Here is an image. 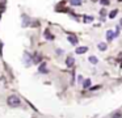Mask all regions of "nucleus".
<instances>
[{"label": "nucleus", "instance_id": "nucleus-1", "mask_svg": "<svg viewBox=\"0 0 122 118\" xmlns=\"http://www.w3.org/2000/svg\"><path fill=\"white\" fill-rule=\"evenodd\" d=\"M7 104L11 108H19L20 104H21V101H20V98L17 96H9L8 98H7Z\"/></svg>", "mask_w": 122, "mask_h": 118}, {"label": "nucleus", "instance_id": "nucleus-2", "mask_svg": "<svg viewBox=\"0 0 122 118\" xmlns=\"http://www.w3.org/2000/svg\"><path fill=\"white\" fill-rule=\"evenodd\" d=\"M67 38H68V41L71 42L72 45H77V37L75 36V34H68Z\"/></svg>", "mask_w": 122, "mask_h": 118}, {"label": "nucleus", "instance_id": "nucleus-3", "mask_svg": "<svg viewBox=\"0 0 122 118\" xmlns=\"http://www.w3.org/2000/svg\"><path fill=\"white\" fill-rule=\"evenodd\" d=\"M114 37H117L114 31H112V30H108V31H106V39H108V41H113Z\"/></svg>", "mask_w": 122, "mask_h": 118}, {"label": "nucleus", "instance_id": "nucleus-4", "mask_svg": "<svg viewBox=\"0 0 122 118\" xmlns=\"http://www.w3.org/2000/svg\"><path fill=\"white\" fill-rule=\"evenodd\" d=\"M66 64L68 66V67H74V64H75L74 58H72V56H67V59H66Z\"/></svg>", "mask_w": 122, "mask_h": 118}, {"label": "nucleus", "instance_id": "nucleus-5", "mask_svg": "<svg viewBox=\"0 0 122 118\" xmlns=\"http://www.w3.org/2000/svg\"><path fill=\"white\" fill-rule=\"evenodd\" d=\"M88 51V47L87 46H81V47H77L76 49V54H84V52Z\"/></svg>", "mask_w": 122, "mask_h": 118}, {"label": "nucleus", "instance_id": "nucleus-6", "mask_svg": "<svg viewBox=\"0 0 122 118\" xmlns=\"http://www.w3.org/2000/svg\"><path fill=\"white\" fill-rule=\"evenodd\" d=\"M41 59H42V56H41L40 54H34V55H33V62H34V63H40Z\"/></svg>", "mask_w": 122, "mask_h": 118}, {"label": "nucleus", "instance_id": "nucleus-7", "mask_svg": "<svg viewBox=\"0 0 122 118\" xmlns=\"http://www.w3.org/2000/svg\"><path fill=\"white\" fill-rule=\"evenodd\" d=\"M83 87H84L85 89L91 88V80H89V79H87V80H84V81H83Z\"/></svg>", "mask_w": 122, "mask_h": 118}, {"label": "nucleus", "instance_id": "nucleus-8", "mask_svg": "<svg viewBox=\"0 0 122 118\" xmlns=\"http://www.w3.org/2000/svg\"><path fill=\"white\" fill-rule=\"evenodd\" d=\"M71 5H74V7H79V5H81V0H71Z\"/></svg>", "mask_w": 122, "mask_h": 118}, {"label": "nucleus", "instance_id": "nucleus-9", "mask_svg": "<svg viewBox=\"0 0 122 118\" xmlns=\"http://www.w3.org/2000/svg\"><path fill=\"white\" fill-rule=\"evenodd\" d=\"M97 47H98V50H101V51H105V50H106V43L101 42V43L97 45Z\"/></svg>", "mask_w": 122, "mask_h": 118}, {"label": "nucleus", "instance_id": "nucleus-10", "mask_svg": "<svg viewBox=\"0 0 122 118\" xmlns=\"http://www.w3.org/2000/svg\"><path fill=\"white\" fill-rule=\"evenodd\" d=\"M88 59H89V62L92 63V64H97V62H98L97 58H96V56H89Z\"/></svg>", "mask_w": 122, "mask_h": 118}, {"label": "nucleus", "instance_id": "nucleus-11", "mask_svg": "<svg viewBox=\"0 0 122 118\" xmlns=\"http://www.w3.org/2000/svg\"><path fill=\"white\" fill-rule=\"evenodd\" d=\"M45 37L47 39H54V36H51V33L49 30H45Z\"/></svg>", "mask_w": 122, "mask_h": 118}, {"label": "nucleus", "instance_id": "nucleus-12", "mask_svg": "<svg viewBox=\"0 0 122 118\" xmlns=\"http://www.w3.org/2000/svg\"><path fill=\"white\" fill-rule=\"evenodd\" d=\"M117 13H118V10L117 9H114V10H112L110 13H109V18H114L117 16Z\"/></svg>", "mask_w": 122, "mask_h": 118}, {"label": "nucleus", "instance_id": "nucleus-13", "mask_svg": "<svg viewBox=\"0 0 122 118\" xmlns=\"http://www.w3.org/2000/svg\"><path fill=\"white\" fill-rule=\"evenodd\" d=\"M112 118H122V113L121 112H116L113 115H112Z\"/></svg>", "mask_w": 122, "mask_h": 118}, {"label": "nucleus", "instance_id": "nucleus-14", "mask_svg": "<svg viewBox=\"0 0 122 118\" xmlns=\"http://www.w3.org/2000/svg\"><path fill=\"white\" fill-rule=\"evenodd\" d=\"M91 21H93L92 16H84V22H91Z\"/></svg>", "mask_w": 122, "mask_h": 118}, {"label": "nucleus", "instance_id": "nucleus-15", "mask_svg": "<svg viewBox=\"0 0 122 118\" xmlns=\"http://www.w3.org/2000/svg\"><path fill=\"white\" fill-rule=\"evenodd\" d=\"M22 18H24V26H26L28 25V22H29V18H28V16H22Z\"/></svg>", "mask_w": 122, "mask_h": 118}, {"label": "nucleus", "instance_id": "nucleus-16", "mask_svg": "<svg viewBox=\"0 0 122 118\" xmlns=\"http://www.w3.org/2000/svg\"><path fill=\"white\" fill-rule=\"evenodd\" d=\"M100 3L102 5H109V3H110V1H109V0H100Z\"/></svg>", "mask_w": 122, "mask_h": 118}, {"label": "nucleus", "instance_id": "nucleus-17", "mask_svg": "<svg viewBox=\"0 0 122 118\" xmlns=\"http://www.w3.org/2000/svg\"><path fill=\"white\" fill-rule=\"evenodd\" d=\"M40 71H41V72H47V70L45 68V64H42V66L40 67Z\"/></svg>", "mask_w": 122, "mask_h": 118}, {"label": "nucleus", "instance_id": "nucleus-18", "mask_svg": "<svg viewBox=\"0 0 122 118\" xmlns=\"http://www.w3.org/2000/svg\"><path fill=\"white\" fill-rule=\"evenodd\" d=\"M98 88H101V85H95V87H92V88H89L91 91H95V89H98Z\"/></svg>", "mask_w": 122, "mask_h": 118}, {"label": "nucleus", "instance_id": "nucleus-19", "mask_svg": "<svg viewBox=\"0 0 122 118\" xmlns=\"http://www.w3.org/2000/svg\"><path fill=\"white\" fill-rule=\"evenodd\" d=\"M5 3H7V0H0V5H1V7H4Z\"/></svg>", "mask_w": 122, "mask_h": 118}, {"label": "nucleus", "instance_id": "nucleus-20", "mask_svg": "<svg viewBox=\"0 0 122 118\" xmlns=\"http://www.w3.org/2000/svg\"><path fill=\"white\" fill-rule=\"evenodd\" d=\"M105 13H106V12H105V9H102V10L100 12V15H101V16H105Z\"/></svg>", "mask_w": 122, "mask_h": 118}, {"label": "nucleus", "instance_id": "nucleus-21", "mask_svg": "<svg viewBox=\"0 0 122 118\" xmlns=\"http://www.w3.org/2000/svg\"><path fill=\"white\" fill-rule=\"evenodd\" d=\"M119 25H122V18H121V21H119Z\"/></svg>", "mask_w": 122, "mask_h": 118}, {"label": "nucleus", "instance_id": "nucleus-22", "mask_svg": "<svg viewBox=\"0 0 122 118\" xmlns=\"http://www.w3.org/2000/svg\"><path fill=\"white\" fill-rule=\"evenodd\" d=\"M119 58H122V52H119Z\"/></svg>", "mask_w": 122, "mask_h": 118}, {"label": "nucleus", "instance_id": "nucleus-23", "mask_svg": "<svg viewBox=\"0 0 122 118\" xmlns=\"http://www.w3.org/2000/svg\"><path fill=\"white\" fill-rule=\"evenodd\" d=\"M92 1H97V0H92Z\"/></svg>", "mask_w": 122, "mask_h": 118}]
</instances>
